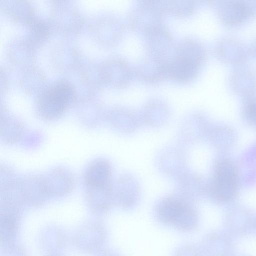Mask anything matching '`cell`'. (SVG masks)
<instances>
[{
    "label": "cell",
    "mask_w": 256,
    "mask_h": 256,
    "mask_svg": "<svg viewBox=\"0 0 256 256\" xmlns=\"http://www.w3.org/2000/svg\"><path fill=\"white\" fill-rule=\"evenodd\" d=\"M74 95V88L70 82L57 80L41 92L36 100L37 110L44 118H55L67 109Z\"/></svg>",
    "instance_id": "6da1fadb"
},
{
    "label": "cell",
    "mask_w": 256,
    "mask_h": 256,
    "mask_svg": "<svg viewBox=\"0 0 256 256\" xmlns=\"http://www.w3.org/2000/svg\"><path fill=\"white\" fill-rule=\"evenodd\" d=\"M178 54L164 64V74L179 82H186L196 74L202 58L199 46L192 42L184 43Z\"/></svg>",
    "instance_id": "7a4b0ae2"
},
{
    "label": "cell",
    "mask_w": 256,
    "mask_h": 256,
    "mask_svg": "<svg viewBox=\"0 0 256 256\" xmlns=\"http://www.w3.org/2000/svg\"><path fill=\"white\" fill-rule=\"evenodd\" d=\"M158 212L162 222L182 230H190L196 223L193 210L176 199L168 198L162 200L158 206Z\"/></svg>",
    "instance_id": "3957f363"
},
{
    "label": "cell",
    "mask_w": 256,
    "mask_h": 256,
    "mask_svg": "<svg viewBox=\"0 0 256 256\" xmlns=\"http://www.w3.org/2000/svg\"><path fill=\"white\" fill-rule=\"evenodd\" d=\"M238 176L233 164L226 160L216 166L211 190L213 196L220 201H228L236 195L238 188Z\"/></svg>",
    "instance_id": "277c9868"
},
{
    "label": "cell",
    "mask_w": 256,
    "mask_h": 256,
    "mask_svg": "<svg viewBox=\"0 0 256 256\" xmlns=\"http://www.w3.org/2000/svg\"><path fill=\"white\" fill-rule=\"evenodd\" d=\"M110 174V166L104 161H96L88 168L86 180L88 186L92 188H105L108 184Z\"/></svg>",
    "instance_id": "5b68a950"
},
{
    "label": "cell",
    "mask_w": 256,
    "mask_h": 256,
    "mask_svg": "<svg viewBox=\"0 0 256 256\" xmlns=\"http://www.w3.org/2000/svg\"><path fill=\"white\" fill-rule=\"evenodd\" d=\"M250 12L249 6L243 2H230L224 5L222 17L226 22L235 24L242 20Z\"/></svg>",
    "instance_id": "8992f818"
},
{
    "label": "cell",
    "mask_w": 256,
    "mask_h": 256,
    "mask_svg": "<svg viewBox=\"0 0 256 256\" xmlns=\"http://www.w3.org/2000/svg\"><path fill=\"white\" fill-rule=\"evenodd\" d=\"M28 24L30 28L31 39L34 42H39L48 36L49 28L44 22L35 17Z\"/></svg>",
    "instance_id": "52a82bcc"
},
{
    "label": "cell",
    "mask_w": 256,
    "mask_h": 256,
    "mask_svg": "<svg viewBox=\"0 0 256 256\" xmlns=\"http://www.w3.org/2000/svg\"><path fill=\"white\" fill-rule=\"evenodd\" d=\"M246 114L253 122L256 123V101L250 102L246 106Z\"/></svg>",
    "instance_id": "ba28073f"
}]
</instances>
